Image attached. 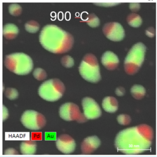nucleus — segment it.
I'll list each match as a JSON object with an SVG mask.
<instances>
[{"instance_id": "obj_1", "label": "nucleus", "mask_w": 157, "mask_h": 157, "mask_svg": "<svg viewBox=\"0 0 157 157\" xmlns=\"http://www.w3.org/2000/svg\"><path fill=\"white\" fill-rule=\"evenodd\" d=\"M154 136V130L151 126L141 124L119 132L115 139V146L124 155H140L150 148Z\"/></svg>"}, {"instance_id": "obj_2", "label": "nucleus", "mask_w": 157, "mask_h": 157, "mask_svg": "<svg viewBox=\"0 0 157 157\" xmlns=\"http://www.w3.org/2000/svg\"><path fill=\"white\" fill-rule=\"evenodd\" d=\"M39 40L44 49L54 54H63L70 51L74 41L70 33L53 25H47L43 28Z\"/></svg>"}, {"instance_id": "obj_3", "label": "nucleus", "mask_w": 157, "mask_h": 157, "mask_svg": "<svg viewBox=\"0 0 157 157\" xmlns=\"http://www.w3.org/2000/svg\"><path fill=\"white\" fill-rule=\"evenodd\" d=\"M4 64L9 71L18 75L29 74L34 67L31 57L24 53H15L6 56Z\"/></svg>"}, {"instance_id": "obj_4", "label": "nucleus", "mask_w": 157, "mask_h": 157, "mask_svg": "<svg viewBox=\"0 0 157 157\" xmlns=\"http://www.w3.org/2000/svg\"><path fill=\"white\" fill-rule=\"evenodd\" d=\"M147 48L142 42L135 44L130 49L124 61V68L126 73L134 75L138 72L144 61Z\"/></svg>"}, {"instance_id": "obj_5", "label": "nucleus", "mask_w": 157, "mask_h": 157, "mask_svg": "<svg viewBox=\"0 0 157 157\" xmlns=\"http://www.w3.org/2000/svg\"><path fill=\"white\" fill-rule=\"evenodd\" d=\"M81 76L85 80L96 83L101 79L100 67L96 57L89 53L85 55L79 67Z\"/></svg>"}, {"instance_id": "obj_6", "label": "nucleus", "mask_w": 157, "mask_h": 157, "mask_svg": "<svg viewBox=\"0 0 157 157\" xmlns=\"http://www.w3.org/2000/svg\"><path fill=\"white\" fill-rule=\"evenodd\" d=\"M65 88L61 81L57 78L45 81L38 90L40 96L44 100L54 102L60 99L65 93Z\"/></svg>"}, {"instance_id": "obj_7", "label": "nucleus", "mask_w": 157, "mask_h": 157, "mask_svg": "<svg viewBox=\"0 0 157 157\" xmlns=\"http://www.w3.org/2000/svg\"><path fill=\"white\" fill-rule=\"evenodd\" d=\"M21 121L25 127L32 131L40 130L46 123L44 116L33 110L25 111L21 117Z\"/></svg>"}, {"instance_id": "obj_8", "label": "nucleus", "mask_w": 157, "mask_h": 157, "mask_svg": "<svg viewBox=\"0 0 157 157\" xmlns=\"http://www.w3.org/2000/svg\"><path fill=\"white\" fill-rule=\"evenodd\" d=\"M59 115L61 118L66 121H76L79 123H84L87 121L78 106L73 103L63 104L59 109Z\"/></svg>"}, {"instance_id": "obj_9", "label": "nucleus", "mask_w": 157, "mask_h": 157, "mask_svg": "<svg viewBox=\"0 0 157 157\" xmlns=\"http://www.w3.org/2000/svg\"><path fill=\"white\" fill-rule=\"evenodd\" d=\"M103 31L106 37L113 41H121L125 36L124 28L117 22L107 23L104 25Z\"/></svg>"}, {"instance_id": "obj_10", "label": "nucleus", "mask_w": 157, "mask_h": 157, "mask_svg": "<svg viewBox=\"0 0 157 157\" xmlns=\"http://www.w3.org/2000/svg\"><path fill=\"white\" fill-rule=\"evenodd\" d=\"M82 105L84 115L87 120L98 118L102 115V110L98 103L93 98L85 97L82 99Z\"/></svg>"}, {"instance_id": "obj_11", "label": "nucleus", "mask_w": 157, "mask_h": 157, "mask_svg": "<svg viewBox=\"0 0 157 157\" xmlns=\"http://www.w3.org/2000/svg\"><path fill=\"white\" fill-rule=\"evenodd\" d=\"M56 143L58 150L66 155L72 154L76 149V144L75 140L67 134L60 136L57 139Z\"/></svg>"}, {"instance_id": "obj_12", "label": "nucleus", "mask_w": 157, "mask_h": 157, "mask_svg": "<svg viewBox=\"0 0 157 157\" xmlns=\"http://www.w3.org/2000/svg\"><path fill=\"white\" fill-rule=\"evenodd\" d=\"M101 145V141L96 136H90L86 137L82 143L81 146L82 153L88 155L92 154Z\"/></svg>"}, {"instance_id": "obj_13", "label": "nucleus", "mask_w": 157, "mask_h": 157, "mask_svg": "<svg viewBox=\"0 0 157 157\" xmlns=\"http://www.w3.org/2000/svg\"><path fill=\"white\" fill-rule=\"evenodd\" d=\"M101 62L103 66L107 69L113 70L117 67L120 60L116 54L110 51H107L102 56Z\"/></svg>"}, {"instance_id": "obj_14", "label": "nucleus", "mask_w": 157, "mask_h": 157, "mask_svg": "<svg viewBox=\"0 0 157 157\" xmlns=\"http://www.w3.org/2000/svg\"><path fill=\"white\" fill-rule=\"evenodd\" d=\"M102 106L106 112L110 113H115L118 109L117 100L114 97H106L103 99Z\"/></svg>"}, {"instance_id": "obj_15", "label": "nucleus", "mask_w": 157, "mask_h": 157, "mask_svg": "<svg viewBox=\"0 0 157 157\" xmlns=\"http://www.w3.org/2000/svg\"><path fill=\"white\" fill-rule=\"evenodd\" d=\"M20 149L22 155H34L37 151V144L32 140L25 141L21 143Z\"/></svg>"}, {"instance_id": "obj_16", "label": "nucleus", "mask_w": 157, "mask_h": 157, "mask_svg": "<svg viewBox=\"0 0 157 157\" xmlns=\"http://www.w3.org/2000/svg\"><path fill=\"white\" fill-rule=\"evenodd\" d=\"M19 33L18 27L13 24H7L4 26L3 34L7 40L14 39Z\"/></svg>"}, {"instance_id": "obj_17", "label": "nucleus", "mask_w": 157, "mask_h": 157, "mask_svg": "<svg viewBox=\"0 0 157 157\" xmlns=\"http://www.w3.org/2000/svg\"><path fill=\"white\" fill-rule=\"evenodd\" d=\"M131 93L134 98L139 100L143 98L146 94V90L143 86L135 84L131 88Z\"/></svg>"}, {"instance_id": "obj_18", "label": "nucleus", "mask_w": 157, "mask_h": 157, "mask_svg": "<svg viewBox=\"0 0 157 157\" xmlns=\"http://www.w3.org/2000/svg\"><path fill=\"white\" fill-rule=\"evenodd\" d=\"M127 22L131 26L138 28L142 25L143 19L139 15L135 13H131L127 17Z\"/></svg>"}, {"instance_id": "obj_19", "label": "nucleus", "mask_w": 157, "mask_h": 157, "mask_svg": "<svg viewBox=\"0 0 157 157\" xmlns=\"http://www.w3.org/2000/svg\"><path fill=\"white\" fill-rule=\"evenodd\" d=\"M85 21L87 25L92 28L97 27L100 25V20L94 14L88 15L86 17Z\"/></svg>"}, {"instance_id": "obj_20", "label": "nucleus", "mask_w": 157, "mask_h": 157, "mask_svg": "<svg viewBox=\"0 0 157 157\" xmlns=\"http://www.w3.org/2000/svg\"><path fill=\"white\" fill-rule=\"evenodd\" d=\"M25 28L26 30L30 33H36L40 29V25L38 23L34 21L30 20L26 23L25 25Z\"/></svg>"}, {"instance_id": "obj_21", "label": "nucleus", "mask_w": 157, "mask_h": 157, "mask_svg": "<svg viewBox=\"0 0 157 157\" xmlns=\"http://www.w3.org/2000/svg\"><path fill=\"white\" fill-rule=\"evenodd\" d=\"M9 12L12 15L17 16L21 14L22 7L18 4L12 3L9 6Z\"/></svg>"}, {"instance_id": "obj_22", "label": "nucleus", "mask_w": 157, "mask_h": 157, "mask_svg": "<svg viewBox=\"0 0 157 157\" xmlns=\"http://www.w3.org/2000/svg\"><path fill=\"white\" fill-rule=\"evenodd\" d=\"M33 76L37 80L42 81L46 78L47 74L44 70L41 68H37L34 71Z\"/></svg>"}, {"instance_id": "obj_23", "label": "nucleus", "mask_w": 157, "mask_h": 157, "mask_svg": "<svg viewBox=\"0 0 157 157\" xmlns=\"http://www.w3.org/2000/svg\"><path fill=\"white\" fill-rule=\"evenodd\" d=\"M117 121L120 125L127 126L129 125L131 121V119L129 115L126 114H120L118 116Z\"/></svg>"}, {"instance_id": "obj_24", "label": "nucleus", "mask_w": 157, "mask_h": 157, "mask_svg": "<svg viewBox=\"0 0 157 157\" xmlns=\"http://www.w3.org/2000/svg\"><path fill=\"white\" fill-rule=\"evenodd\" d=\"M61 62L62 65L66 68L71 67L75 64L74 59L69 55L63 56L61 59Z\"/></svg>"}, {"instance_id": "obj_25", "label": "nucleus", "mask_w": 157, "mask_h": 157, "mask_svg": "<svg viewBox=\"0 0 157 157\" xmlns=\"http://www.w3.org/2000/svg\"><path fill=\"white\" fill-rule=\"evenodd\" d=\"M6 98L11 100L16 99L18 96V92L14 88H7L5 93Z\"/></svg>"}, {"instance_id": "obj_26", "label": "nucleus", "mask_w": 157, "mask_h": 157, "mask_svg": "<svg viewBox=\"0 0 157 157\" xmlns=\"http://www.w3.org/2000/svg\"><path fill=\"white\" fill-rule=\"evenodd\" d=\"M141 5L139 3H131L129 5V8L131 11L136 12L140 10Z\"/></svg>"}, {"instance_id": "obj_27", "label": "nucleus", "mask_w": 157, "mask_h": 157, "mask_svg": "<svg viewBox=\"0 0 157 157\" xmlns=\"http://www.w3.org/2000/svg\"><path fill=\"white\" fill-rule=\"evenodd\" d=\"M146 34L148 37L152 38L155 35L156 30L154 27H149L146 31Z\"/></svg>"}, {"instance_id": "obj_28", "label": "nucleus", "mask_w": 157, "mask_h": 157, "mask_svg": "<svg viewBox=\"0 0 157 157\" xmlns=\"http://www.w3.org/2000/svg\"><path fill=\"white\" fill-rule=\"evenodd\" d=\"M4 155H18V153L17 150L13 148H8L5 151Z\"/></svg>"}, {"instance_id": "obj_29", "label": "nucleus", "mask_w": 157, "mask_h": 157, "mask_svg": "<svg viewBox=\"0 0 157 157\" xmlns=\"http://www.w3.org/2000/svg\"><path fill=\"white\" fill-rule=\"evenodd\" d=\"M125 89L122 87H119L117 88L116 90V94L118 96H122L125 94Z\"/></svg>"}, {"instance_id": "obj_30", "label": "nucleus", "mask_w": 157, "mask_h": 157, "mask_svg": "<svg viewBox=\"0 0 157 157\" xmlns=\"http://www.w3.org/2000/svg\"><path fill=\"white\" fill-rule=\"evenodd\" d=\"M95 4L98 5L99 6L108 7V6H114L119 4V3H95Z\"/></svg>"}, {"instance_id": "obj_31", "label": "nucleus", "mask_w": 157, "mask_h": 157, "mask_svg": "<svg viewBox=\"0 0 157 157\" xmlns=\"http://www.w3.org/2000/svg\"><path fill=\"white\" fill-rule=\"evenodd\" d=\"M9 116L8 110L5 106H3V121L6 120Z\"/></svg>"}]
</instances>
